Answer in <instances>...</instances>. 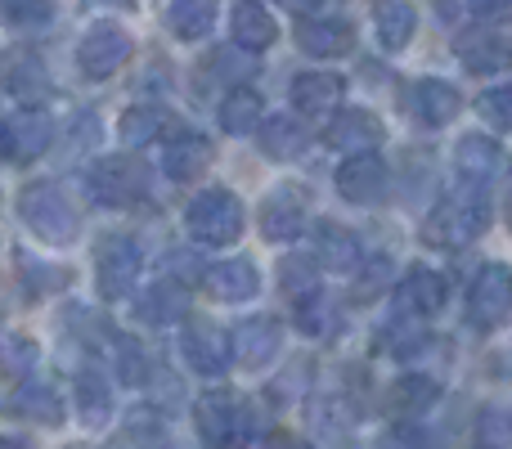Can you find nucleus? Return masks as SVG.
<instances>
[{
	"label": "nucleus",
	"mask_w": 512,
	"mask_h": 449,
	"mask_svg": "<svg viewBox=\"0 0 512 449\" xmlns=\"http://www.w3.org/2000/svg\"><path fill=\"white\" fill-rule=\"evenodd\" d=\"M490 229V194L486 185H472V180H459L450 194H441V203L427 212L423 221V243L427 247H468L477 243Z\"/></svg>",
	"instance_id": "obj_1"
},
{
	"label": "nucleus",
	"mask_w": 512,
	"mask_h": 449,
	"mask_svg": "<svg viewBox=\"0 0 512 449\" xmlns=\"http://www.w3.org/2000/svg\"><path fill=\"white\" fill-rule=\"evenodd\" d=\"M18 221L50 247H72L81 238V212L59 180H32L18 194Z\"/></svg>",
	"instance_id": "obj_2"
},
{
	"label": "nucleus",
	"mask_w": 512,
	"mask_h": 449,
	"mask_svg": "<svg viewBox=\"0 0 512 449\" xmlns=\"http://www.w3.org/2000/svg\"><path fill=\"white\" fill-rule=\"evenodd\" d=\"M194 432L203 449H248L256 441V414L239 391H203L194 400Z\"/></svg>",
	"instance_id": "obj_3"
},
{
	"label": "nucleus",
	"mask_w": 512,
	"mask_h": 449,
	"mask_svg": "<svg viewBox=\"0 0 512 449\" xmlns=\"http://www.w3.org/2000/svg\"><path fill=\"white\" fill-rule=\"evenodd\" d=\"M149 189H153L149 162L135 158V153H113V158H99V162H90V171H86L90 203L113 207V212H126V207L144 203V198H149Z\"/></svg>",
	"instance_id": "obj_4"
},
{
	"label": "nucleus",
	"mask_w": 512,
	"mask_h": 449,
	"mask_svg": "<svg viewBox=\"0 0 512 449\" xmlns=\"http://www.w3.org/2000/svg\"><path fill=\"white\" fill-rule=\"evenodd\" d=\"M185 229L203 247H234L248 229V212H243L239 194H230V189H203V194L189 198Z\"/></svg>",
	"instance_id": "obj_5"
},
{
	"label": "nucleus",
	"mask_w": 512,
	"mask_h": 449,
	"mask_svg": "<svg viewBox=\"0 0 512 449\" xmlns=\"http://www.w3.org/2000/svg\"><path fill=\"white\" fill-rule=\"evenodd\" d=\"M144 265V247L131 234H104L95 243V288L104 301L135 297V279Z\"/></svg>",
	"instance_id": "obj_6"
},
{
	"label": "nucleus",
	"mask_w": 512,
	"mask_h": 449,
	"mask_svg": "<svg viewBox=\"0 0 512 449\" xmlns=\"http://www.w3.org/2000/svg\"><path fill=\"white\" fill-rule=\"evenodd\" d=\"M131 32H126L122 23H113V18H99V23H90L86 32H81L77 41V72L86 81H108L117 77V72L126 68V59H131Z\"/></svg>",
	"instance_id": "obj_7"
},
{
	"label": "nucleus",
	"mask_w": 512,
	"mask_h": 449,
	"mask_svg": "<svg viewBox=\"0 0 512 449\" xmlns=\"http://www.w3.org/2000/svg\"><path fill=\"white\" fill-rule=\"evenodd\" d=\"M180 360H185L198 378H225L230 364H234L230 328H221L216 319H185V333H180Z\"/></svg>",
	"instance_id": "obj_8"
},
{
	"label": "nucleus",
	"mask_w": 512,
	"mask_h": 449,
	"mask_svg": "<svg viewBox=\"0 0 512 449\" xmlns=\"http://www.w3.org/2000/svg\"><path fill=\"white\" fill-rule=\"evenodd\" d=\"M468 324L477 333H495L512 319V270L508 265H486L468 288V306H463Z\"/></svg>",
	"instance_id": "obj_9"
},
{
	"label": "nucleus",
	"mask_w": 512,
	"mask_h": 449,
	"mask_svg": "<svg viewBox=\"0 0 512 449\" xmlns=\"http://www.w3.org/2000/svg\"><path fill=\"white\" fill-rule=\"evenodd\" d=\"M333 185L351 207H378L391 189V171L378 153H346L333 171Z\"/></svg>",
	"instance_id": "obj_10"
},
{
	"label": "nucleus",
	"mask_w": 512,
	"mask_h": 449,
	"mask_svg": "<svg viewBox=\"0 0 512 449\" xmlns=\"http://www.w3.org/2000/svg\"><path fill=\"white\" fill-rule=\"evenodd\" d=\"M230 342H234V364L248 373H261L279 360L283 351V324L274 315H248L230 328Z\"/></svg>",
	"instance_id": "obj_11"
},
{
	"label": "nucleus",
	"mask_w": 512,
	"mask_h": 449,
	"mask_svg": "<svg viewBox=\"0 0 512 449\" xmlns=\"http://www.w3.org/2000/svg\"><path fill=\"white\" fill-rule=\"evenodd\" d=\"M256 225H261L265 243H292V238L306 234L310 212H306V198H301L297 185H279L261 198V212H256Z\"/></svg>",
	"instance_id": "obj_12"
},
{
	"label": "nucleus",
	"mask_w": 512,
	"mask_h": 449,
	"mask_svg": "<svg viewBox=\"0 0 512 449\" xmlns=\"http://www.w3.org/2000/svg\"><path fill=\"white\" fill-rule=\"evenodd\" d=\"M387 140V126L369 108H337L324 126V144L333 153H373Z\"/></svg>",
	"instance_id": "obj_13"
},
{
	"label": "nucleus",
	"mask_w": 512,
	"mask_h": 449,
	"mask_svg": "<svg viewBox=\"0 0 512 449\" xmlns=\"http://www.w3.org/2000/svg\"><path fill=\"white\" fill-rule=\"evenodd\" d=\"M203 288L212 301H225V306H239V301H252L261 292V270H256L252 256H225V261H212L203 274Z\"/></svg>",
	"instance_id": "obj_14"
},
{
	"label": "nucleus",
	"mask_w": 512,
	"mask_h": 449,
	"mask_svg": "<svg viewBox=\"0 0 512 449\" xmlns=\"http://www.w3.org/2000/svg\"><path fill=\"white\" fill-rule=\"evenodd\" d=\"M459 108H463L459 86L445 77H423L414 90H409V113H414V122L427 126V131L450 126L454 117H459Z\"/></svg>",
	"instance_id": "obj_15"
},
{
	"label": "nucleus",
	"mask_w": 512,
	"mask_h": 449,
	"mask_svg": "<svg viewBox=\"0 0 512 449\" xmlns=\"http://www.w3.org/2000/svg\"><path fill=\"white\" fill-rule=\"evenodd\" d=\"M297 50L310 59H342L355 50V27L333 14H310L297 23Z\"/></svg>",
	"instance_id": "obj_16"
},
{
	"label": "nucleus",
	"mask_w": 512,
	"mask_h": 449,
	"mask_svg": "<svg viewBox=\"0 0 512 449\" xmlns=\"http://www.w3.org/2000/svg\"><path fill=\"white\" fill-rule=\"evenodd\" d=\"M346 95V77L337 72H297L288 86V99L301 117H333L342 108Z\"/></svg>",
	"instance_id": "obj_17"
},
{
	"label": "nucleus",
	"mask_w": 512,
	"mask_h": 449,
	"mask_svg": "<svg viewBox=\"0 0 512 449\" xmlns=\"http://www.w3.org/2000/svg\"><path fill=\"white\" fill-rule=\"evenodd\" d=\"M5 144L14 162H36L54 144V117L41 113V108H18L5 122Z\"/></svg>",
	"instance_id": "obj_18"
},
{
	"label": "nucleus",
	"mask_w": 512,
	"mask_h": 449,
	"mask_svg": "<svg viewBox=\"0 0 512 449\" xmlns=\"http://www.w3.org/2000/svg\"><path fill=\"white\" fill-rule=\"evenodd\" d=\"M135 319L149 328H167V324H180L189 319V292L180 279H158L135 297Z\"/></svg>",
	"instance_id": "obj_19"
},
{
	"label": "nucleus",
	"mask_w": 512,
	"mask_h": 449,
	"mask_svg": "<svg viewBox=\"0 0 512 449\" xmlns=\"http://www.w3.org/2000/svg\"><path fill=\"white\" fill-rule=\"evenodd\" d=\"M216 149L207 135H194V131H180L176 140H167V153H162V171H167V180H176V185H194V180H203V171L212 167Z\"/></svg>",
	"instance_id": "obj_20"
},
{
	"label": "nucleus",
	"mask_w": 512,
	"mask_h": 449,
	"mask_svg": "<svg viewBox=\"0 0 512 449\" xmlns=\"http://www.w3.org/2000/svg\"><path fill=\"white\" fill-rule=\"evenodd\" d=\"M445 297H450V288H445V279L436 270H427V265H414V270L400 279L396 288V306L405 310V315L414 319H432L445 310Z\"/></svg>",
	"instance_id": "obj_21"
},
{
	"label": "nucleus",
	"mask_w": 512,
	"mask_h": 449,
	"mask_svg": "<svg viewBox=\"0 0 512 449\" xmlns=\"http://www.w3.org/2000/svg\"><path fill=\"white\" fill-rule=\"evenodd\" d=\"M459 63L477 77L512 72V36L504 32H468L459 36Z\"/></svg>",
	"instance_id": "obj_22"
},
{
	"label": "nucleus",
	"mask_w": 512,
	"mask_h": 449,
	"mask_svg": "<svg viewBox=\"0 0 512 449\" xmlns=\"http://www.w3.org/2000/svg\"><path fill=\"white\" fill-rule=\"evenodd\" d=\"M230 36H234V45H239V50L261 54V50H270V45L279 41V23H274V14L261 5V0H234Z\"/></svg>",
	"instance_id": "obj_23"
},
{
	"label": "nucleus",
	"mask_w": 512,
	"mask_h": 449,
	"mask_svg": "<svg viewBox=\"0 0 512 449\" xmlns=\"http://www.w3.org/2000/svg\"><path fill=\"white\" fill-rule=\"evenodd\" d=\"M499 167H504V149H499V140H490V135H463V140L454 144V176L459 180L490 185V180L499 176Z\"/></svg>",
	"instance_id": "obj_24"
},
{
	"label": "nucleus",
	"mask_w": 512,
	"mask_h": 449,
	"mask_svg": "<svg viewBox=\"0 0 512 449\" xmlns=\"http://www.w3.org/2000/svg\"><path fill=\"white\" fill-rule=\"evenodd\" d=\"M315 261L324 265V270L355 274V270L364 265V247H360V238H355L346 225L319 221V225H315Z\"/></svg>",
	"instance_id": "obj_25"
},
{
	"label": "nucleus",
	"mask_w": 512,
	"mask_h": 449,
	"mask_svg": "<svg viewBox=\"0 0 512 449\" xmlns=\"http://www.w3.org/2000/svg\"><path fill=\"white\" fill-rule=\"evenodd\" d=\"M72 405H77V418L86 427H104L113 418V382L104 378V369L86 364L72 378Z\"/></svg>",
	"instance_id": "obj_26"
},
{
	"label": "nucleus",
	"mask_w": 512,
	"mask_h": 449,
	"mask_svg": "<svg viewBox=\"0 0 512 449\" xmlns=\"http://www.w3.org/2000/svg\"><path fill=\"white\" fill-rule=\"evenodd\" d=\"M306 126H301V117H288V113H265L261 131H256V144H261V153L270 162H292L306 153Z\"/></svg>",
	"instance_id": "obj_27"
},
{
	"label": "nucleus",
	"mask_w": 512,
	"mask_h": 449,
	"mask_svg": "<svg viewBox=\"0 0 512 449\" xmlns=\"http://www.w3.org/2000/svg\"><path fill=\"white\" fill-rule=\"evenodd\" d=\"M373 32L387 54L405 50L418 32V9L409 0H373Z\"/></svg>",
	"instance_id": "obj_28"
},
{
	"label": "nucleus",
	"mask_w": 512,
	"mask_h": 449,
	"mask_svg": "<svg viewBox=\"0 0 512 449\" xmlns=\"http://www.w3.org/2000/svg\"><path fill=\"white\" fill-rule=\"evenodd\" d=\"M9 414L23 418V423H36V427H59L63 423V400L54 387L45 382H23V387L9 396Z\"/></svg>",
	"instance_id": "obj_29"
},
{
	"label": "nucleus",
	"mask_w": 512,
	"mask_h": 449,
	"mask_svg": "<svg viewBox=\"0 0 512 449\" xmlns=\"http://www.w3.org/2000/svg\"><path fill=\"white\" fill-rule=\"evenodd\" d=\"M216 122H221L225 135H234V140H243V135H256L265 122V104L261 95H256L252 86H234L230 95L221 99V108H216Z\"/></svg>",
	"instance_id": "obj_30"
},
{
	"label": "nucleus",
	"mask_w": 512,
	"mask_h": 449,
	"mask_svg": "<svg viewBox=\"0 0 512 449\" xmlns=\"http://www.w3.org/2000/svg\"><path fill=\"white\" fill-rule=\"evenodd\" d=\"M0 81H5L9 95H18L23 104H41V99H50V77H45L41 59L36 54H9L5 68H0Z\"/></svg>",
	"instance_id": "obj_31"
},
{
	"label": "nucleus",
	"mask_w": 512,
	"mask_h": 449,
	"mask_svg": "<svg viewBox=\"0 0 512 449\" xmlns=\"http://www.w3.org/2000/svg\"><path fill=\"white\" fill-rule=\"evenodd\" d=\"M436 400H441V382L427 378V373H405V378H396L387 391V409L400 418H423Z\"/></svg>",
	"instance_id": "obj_32"
},
{
	"label": "nucleus",
	"mask_w": 512,
	"mask_h": 449,
	"mask_svg": "<svg viewBox=\"0 0 512 449\" xmlns=\"http://www.w3.org/2000/svg\"><path fill=\"white\" fill-rule=\"evenodd\" d=\"M216 14H221V0H171L167 27L180 41H203V36H212Z\"/></svg>",
	"instance_id": "obj_33"
},
{
	"label": "nucleus",
	"mask_w": 512,
	"mask_h": 449,
	"mask_svg": "<svg viewBox=\"0 0 512 449\" xmlns=\"http://www.w3.org/2000/svg\"><path fill=\"white\" fill-rule=\"evenodd\" d=\"M333 324H337L333 297H328V292H319V288L301 292V297H297V328H301V333H306V337H328V333H333Z\"/></svg>",
	"instance_id": "obj_34"
},
{
	"label": "nucleus",
	"mask_w": 512,
	"mask_h": 449,
	"mask_svg": "<svg viewBox=\"0 0 512 449\" xmlns=\"http://www.w3.org/2000/svg\"><path fill=\"white\" fill-rule=\"evenodd\" d=\"M18 283H23L27 301H41L50 288H63V283H68V270H54V265H41L36 256L18 252Z\"/></svg>",
	"instance_id": "obj_35"
},
{
	"label": "nucleus",
	"mask_w": 512,
	"mask_h": 449,
	"mask_svg": "<svg viewBox=\"0 0 512 449\" xmlns=\"http://www.w3.org/2000/svg\"><path fill=\"white\" fill-rule=\"evenodd\" d=\"M0 23L18 27V32L50 27L54 23V0H0Z\"/></svg>",
	"instance_id": "obj_36"
},
{
	"label": "nucleus",
	"mask_w": 512,
	"mask_h": 449,
	"mask_svg": "<svg viewBox=\"0 0 512 449\" xmlns=\"http://www.w3.org/2000/svg\"><path fill=\"white\" fill-rule=\"evenodd\" d=\"M113 355H117V378H122L126 387H149L153 369H149V355H144V346L135 342V337H113Z\"/></svg>",
	"instance_id": "obj_37"
},
{
	"label": "nucleus",
	"mask_w": 512,
	"mask_h": 449,
	"mask_svg": "<svg viewBox=\"0 0 512 449\" xmlns=\"http://www.w3.org/2000/svg\"><path fill=\"white\" fill-rule=\"evenodd\" d=\"M158 131H162V113H153V108H126L122 122H117V135L131 149H144L149 140H158Z\"/></svg>",
	"instance_id": "obj_38"
},
{
	"label": "nucleus",
	"mask_w": 512,
	"mask_h": 449,
	"mask_svg": "<svg viewBox=\"0 0 512 449\" xmlns=\"http://www.w3.org/2000/svg\"><path fill=\"white\" fill-rule=\"evenodd\" d=\"M477 113L486 117L495 131H512V81L481 90V95H477Z\"/></svg>",
	"instance_id": "obj_39"
},
{
	"label": "nucleus",
	"mask_w": 512,
	"mask_h": 449,
	"mask_svg": "<svg viewBox=\"0 0 512 449\" xmlns=\"http://www.w3.org/2000/svg\"><path fill=\"white\" fill-rule=\"evenodd\" d=\"M477 449H512V414L486 409L477 418Z\"/></svg>",
	"instance_id": "obj_40"
},
{
	"label": "nucleus",
	"mask_w": 512,
	"mask_h": 449,
	"mask_svg": "<svg viewBox=\"0 0 512 449\" xmlns=\"http://www.w3.org/2000/svg\"><path fill=\"white\" fill-rule=\"evenodd\" d=\"M32 364H36V342H27V337H9V342L0 346V369L27 373Z\"/></svg>",
	"instance_id": "obj_41"
},
{
	"label": "nucleus",
	"mask_w": 512,
	"mask_h": 449,
	"mask_svg": "<svg viewBox=\"0 0 512 449\" xmlns=\"http://www.w3.org/2000/svg\"><path fill=\"white\" fill-rule=\"evenodd\" d=\"M315 265L319 261H310V256H292V261L283 265V288H288L292 297L310 292V288H315Z\"/></svg>",
	"instance_id": "obj_42"
},
{
	"label": "nucleus",
	"mask_w": 512,
	"mask_h": 449,
	"mask_svg": "<svg viewBox=\"0 0 512 449\" xmlns=\"http://www.w3.org/2000/svg\"><path fill=\"white\" fill-rule=\"evenodd\" d=\"M167 265H171V279L180 274V279H189V283H203V274H207L203 265H194V256H189L185 247H176V252L167 256Z\"/></svg>",
	"instance_id": "obj_43"
},
{
	"label": "nucleus",
	"mask_w": 512,
	"mask_h": 449,
	"mask_svg": "<svg viewBox=\"0 0 512 449\" xmlns=\"http://www.w3.org/2000/svg\"><path fill=\"white\" fill-rule=\"evenodd\" d=\"M472 14L481 23H512V0H472Z\"/></svg>",
	"instance_id": "obj_44"
},
{
	"label": "nucleus",
	"mask_w": 512,
	"mask_h": 449,
	"mask_svg": "<svg viewBox=\"0 0 512 449\" xmlns=\"http://www.w3.org/2000/svg\"><path fill=\"white\" fill-rule=\"evenodd\" d=\"M265 449H315V445L301 441V436H292V432H270L265 436Z\"/></svg>",
	"instance_id": "obj_45"
},
{
	"label": "nucleus",
	"mask_w": 512,
	"mask_h": 449,
	"mask_svg": "<svg viewBox=\"0 0 512 449\" xmlns=\"http://www.w3.org/2000/svg\"><path fill=\"white\" fill-rule=\"evenodd\" d=\"M274 5H279V9H292L297 18H310L315 9H324V0H274Z\"/></svg>",
	"instance_id": "obj_46"
},
{
	"label": "nucleus",
	"mask_w": 512,
	"mask_h": 449,
	"mask_svg": "<svg viewBox=\"0 0 512 449\" xmlns=\"http://www.w3.org/2000/svg\"><path fill=\"white\" fill-rule=\"evenodd\" d=\"M0 449H27L23 441H14V436H0Z\"/></svg>",
	"instance_id": "obj_47"
},
{
	"label": "nucleus",
	"mask_w": 512,
	"mask_h": 449,
	"mask_svg": "<svg viewBox=\"0 0 512 449\" xmlns=\"http://www.w3.org/2000/svg\"><path fill=\"white\" fill-rule=\"evenodd\" d=\"M0 158H9V144H5V126H0Z\"/></svg>",
	"instance_id": "obj_48"
},
{
	"label": "nucleus",
	"mask_w": 512,
	"mask_h": 449,
	"mask_svg": "<svg viewBox=\"0 0 512 449\" xmlns=\"http://www.w3.org/2000/svg\"><path fill=\"white\" fill-rule=\"evenodd\" d=\"M504 216H508V229H512V198H508V207H504Z\"/></svg>",
	"instance_id": "obj_49"
},
{
	"label": "nucleus",
	"mask_w": 512,
	"mask_h": 449,
	"mask_svg": "<svg viewBox=\"0 0 512 449\" xmlns=\"http://www.w3.org/2000/svg\"><path fill=\"white\" fill-rule=\"evenodd\" d=\"M86 5H108V0H86Z\"/></svg>",
	"instance_id": "obj_50"
}]
</instances>
